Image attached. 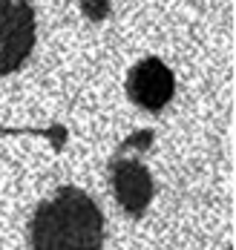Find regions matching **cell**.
Masks as SVG:
<instances>
[{
  "instance_id": "6da1fadb",
  "label": "cell",
  "mask_w": 236,
  "mask_h": 250,
  "mask_svg": "<svg viewBox=\"0 0 236 250\" xmlns=\"http://www.w3.org/2000/svg\"><path fill=\"white\" fill-rule=\"evenodd\" d=\"M29 242L32 250H101L104 216L81 187H61L55 199L38 204Z\"/></svg>"
},
{
  "instance_id": "7a4b0ae2",
  "label": "cell",
  "mask_w": 236,
  "mask_h": 250,
  "mask_svg": "<svg viewBox=\"0 0 236 250\" xmlns=\"http://www.w3.org/2000/svg\"><path fill=\"white\" fill-rule=\"evenodd\" d=\"M38 26L29 0H0V75L18 72L35 49Z\"/></svg>"
},
{
  "instance_id": "3957f363",
  "label": "cell",
  "mask_w": 236,
  "mask_h": 250,
  "mask_svg": "<svg viewBox=\"0 0 236 250\" xmlns=\"http://www.w3.org/2000/svg\"><path fill=\"white\" fill-rule=\"evenodd\" d=\"M127 95L138 106L156 112L161 106H167L176 95V75L158 58H144L127 75Z\"/></svg>"
},
{
  "instance_id": "277c9868",
  "label": "cell",
  "mask_w": 236,
  "mask_h": 250,
  "mask_svg": "<svg viewBox=\"0 0 236 250\" xmlns=\"http://www.w3.org/2000/svg\"><path fill=\"white\" fill-rule=\"evenodd\" d=\"M109 175H112V190H115L118 204L130 216H141L153 201V175H150V170L141 161L115 158L109 164Z\"/></svg>"
},
{
  "instance_id": "5b68a950",
  "label": "cell",
  "mask_w": 236,
  "mask_h": 250,
  "mask_svg": "<svg viewBox=\"0 0 236 250\" xmlns=\"http://www.w3.org/2000/svg\"><path fill=\"white\" fill-rule=\"evenodd\" d=\"M84 12H86V18L101 21L107 12H109V6H107V0H84Z\"/></svg>"
}]
</instances>
